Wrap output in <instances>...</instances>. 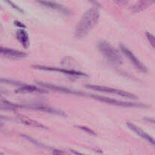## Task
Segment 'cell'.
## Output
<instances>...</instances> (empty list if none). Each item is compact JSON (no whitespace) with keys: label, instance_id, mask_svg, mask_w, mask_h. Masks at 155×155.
<instances>
[{"label":"cell","instance_id":"obj_1","mask_svg":"<svg viewBox=\"0 0 155 155\" xmlns=\"http://www.w3.org/2000/svg\"><path fill=\"white\" fill-rule=\"evenodd\" d=\"M100 19V11L97 7L87 10L78 22L74 29V35L78 39L85 37L95 27Z\"/></svg>","mask_w":155,"mask_h":155},{"label":"cell","instance_id":"obj_2","mask_svg":"<svg viewBox=\"0 0 155 155\" xmlns=\"http://www.w3.org/2000/svg\"><path fill=\"white\" fill-rule=\"evenodd\" d=\"M97 48L105 60L112 66H120L123 64V58L119 51L106 40H100Z\"/></svg>","mask_w":155,"mask_h":155},{"label":"cell","instance_id":"obj_3","mask_svg":"<svg viewBox=\"0 0 155 155\" xmlns=\"http://www.w3.org/2000/svg\"><path fill=\"white\" fill-rule=\"evenodd\" d=\"M88 97L93 98L94 100L105 103V104H110L112 106H116L120 107H130V108H147L149 107L147 104L141 102H135V101H124L114 99L109 97L103 96V95H94V94H88Z\"/></svg>","mask_w":155,"mask_h":155},{"label":"cell","instance_id":"obj_4","mask_svg":"<svg viewBox=\"0 0 155 155\" xmlns=\"http://www.w3.org/2000/svg\"><path fill=\"white\" fill-rule=\"evenodd\" d=\"M85 88L91 89V90L97 91V92H102V93L111 94V95H119L120 97H122L125 98H129V99H137L138 97L133 93L126 92V91L122 90V89H115V88L109 87V86H99V85H93V84H87L84 86Z\"/></svg>","mask_w":155,"mask_h":155},{"label":"cell","instance_id":"obj_5","mask_svg":"<svg viewBox=\"0 0 155 155\" xmlns=\"http://www.w3.org/2000/svg\"><path fill=\"white\" fill-rule=\"evenodd\" d=\"M32 68H33V69L39 70V71L60 73V74H64V75L69 76V77H88V75H87L85 73L82 72V71H75V70L64 69V68H56V67L46 66V65H40V64L32 65Z\"/></svg>","mask_w":155,"mask_h":155},{"label":"cell","instance_id":"obj_6","mask_svg":"<svg viewBox=\"0 0 155 155\" xmlns=\"http://www.w3.org/2000/svg\"><path fill=\"white\" fill-rule=\"evenodd\" d=\"M119 48L121 50V52L127 58L128 60L131 62V64L133 65L135 69L141 73L147 72V68H146L145 65L134 54V53L128 47H126L123 44H119Z\"/></svg>","mask_w":155,"mask_h":155},{"label":"cell","instance_id":"obj_7","mask_svg":"<svg viewBox=\"0 0 155 155\" xmlns=\"http://www.w3.org/2000/svg\"><path fill=\"white\" fill-rule=\"evenodd\" d=\"M20 108L27 109V110H37V111L44 112V113L50 114L58 115V116H66L65 112L62 110H59L55 107H50V106L46 105V104H22L20 105Z\"/></svg>","mask_w":155,"mask_h":155},{"label":"cell","instance_id":"obj_8","mask_svg":"<svg viewBox=\"0 0 155 155\" xmlns=\"http://www.w3.org/2000/svg\"><path fill=\"white\" fill-rule=\"evenodd\" d=\"M38 85L42 86L43 88L46 89H50V90L55 91V92H60V93L67 94V95H76V96H81V97H88V93H85V92H81V91H77L74 89H68V88L63 87V86H56V85L50 84L47 83H43V82H37Z\"/></svg>","mask_w":155,"mask_h":155},{"label":"cell","instance_id":"obj_9","mask_svg":"<svg viewBox=\"0 0 155 155\" xmlns=\"http://www.w3.org/2000/svg\"><path fill=\"white\" fill-rule=\"evenodd\" d=\"M126 125H127L128 128H129V130H132L133 133H135V134L138 135V136H140V137L142 138L143 139L147 141V142L151 144L152 145L155 146V139H153L152 136H150V135L147 134V133H145L144 130H142L141 128L138 127L136 125H135V124H132V123L131 122H127Z\"/></svg>","mask_w":155,"mask_h":155},{"label":"cell","instance_id":"obj_10","mask_svg":"<svg viewBox=\"0 0 155 155\" xmlns=\"http://www.w3.org/2000/svg\"><path fill=\"white\" fill-rule=\"evenodd\" d=\"M17 93H33V94H44L47 93L48 91L44 88H39L33 85H27L24 83L20 86L18 89L15 90Z\"/></svg>","mask_w":155,"mask_h":155},{"label":"cell","instance_id":"obj_11","mask_svg":"<svg viewBox=\"0 0 155 155\" xmlns=\"http://www.w3.org/2000/svg\"><path fill=\"white\" fill-rule=\"evenodd\" d=\"M0 54L11 58H24L27 56L25 52L19 51V50L12 49V48H6L0 45Z\"/></svg>","mask_w":155,"mask_h":155},{"label":"cell","instance_id":"obj_12","mask_svg":"<svg viewBox=\"0 0 155 155\" xmlns=\"http://www.w3.org/2000/svg\"><path fill=\"white\" fill-rule=\"evenodd\" d=\"M36 2L40 5H42L45 6V7H47L51 9H54V10L61 12V13L64 14V15H68L70 13L69 11L65 6H63L61 4H59V3L55 2L49 1V0H36Z\"/></svg>","mask_w":155,"mask_h":155},{"label":"cell","instance_id":"obj_13","mask_svg":"<svg viewBox=\"0 0 155 155\" xmlns=\"http://www.w3.org/2000/svg\"><path fill=\"white\" fill-rule=\"evenodd\" d=\"M16 38L24 48H28L30 45V38H29L28 33L24 29H19L17 30Z\"/></svg>","mask_w":155,"mask_h":155},{"label":"cell","instance_id":"obj_14","mask_svg":"<svg viewBox=\"0 0 155 155\" xmlns=\"http://www.w3.org/2000/svg\"><path fill=\"white\" fill-rule=\"evenodd\" d=\"M155 0H138L133 6L131 8V11L133 13H138L145 10L152 3L154 2Z\"/></svg>","mask_w":155,"mask_h":155},{"label":"cell","instance_id":"obj_15","mask_svg":"<svg viewBox=\"0 0 155 155\" xmlns=\"http://www.w3.org/2000/svg\"><path fill=\"white\" fill-rule=\"evenodd\" d=\"M18 120L21 123V124H24V125L29 126V127H36V128H40V129H46V127L43 124H40L37 121L32 120L30 118L24 116H20L18 117Z\"/></svg>","mask_w":155,"mask_h":155},{"label":"cell","instance_id":"obj_16","mask_svg":"<svg viewBox=\"0 0 155 155\" xmlns=\"http://www.w3.org/2000/svg\"><path fill=\"white\" fill-rule=\"evenodd\" d=\"M145 36L147 38V41L151 45L152 48L155 50V36L150 33V32H145Z\"/></svg>","mask_w":155,"mask_h":155},{"label":"cell","instance_id":"obj_17","mask_svg":"<svg viewBox=\"0 0 155 155\" xmlns=\"http://www.w3.org/2000/svg\"><path fill=\"white\" fill-rule=\"evenodd\" d=\"M4 1L6 3H8V4H9V5H11V6H12V7L13 8L16 9L17 11H18V12H21V13H22V12H23V10H22V9L21 8H19V7H18V6L17 5H15V3H14V2H12L11 1V0H4Z\"/></svg>","mask_w":155,"mask_h":155},{"label":"cell","instance_id":"obj_18","mask_svg":"<svg viewBox=\"0 0 155 155\" xmlns=\"http://www.w3.org/2000/svg\"><path fill=\"white\" fill-rule=\"evenodd\" d=\"M114 3L119 6H125L129 3V0H112Z\"/></svg>","mask_w":155,"mask_h":155},{"label":"cell","instance_id":"obj_19","mask_svg":"<svg viewBox=\"0 0 155 155\" xmlns=\"http://www.w3.org/2000/svg\"><path fill=\"white\" fill-rule=\"evenodd\" d=\"M78 128L80 129V130H83L84 132H86V133H88V134L96 135V134H95V133H94V132L92 130H91V129L88 128V127H83V126H79Z\"/></svg>","mask_w":155,"mask_h":155},{"label":"cell","instance_id":"obj_20","mask_svg":"<svg viewBox=\"0 0 155 155\" xmlns=\"http://www.w3.org/2000/svg\"><path fill=\"white\" fill-rule=\"evenodd\" d=\"M0 83H11V84H15V85H18V86H21L23 83H18V82L12 81V80H5V79H0Z\"/></svg>","mask_w":155,"mask_h":155},{"label":"cell","instance_id":"obj_21","mask_svg":"<svg viewBox=\"0 0 155 155\" xmlns=\"http://www.w3.org/2000/svg\"><path fill=\"white\" fill-rule=\"evenodd\" d=\"M14 24H15V26H17L18 27H20L21 29H24L26 27V26L24 25L23 23H21V21H14Z\"/></svg>","mask_w":155,"mask_h":155},{"label":"cell","instance_id":"obj_22","mask_svg":"<svg viewBox=\"0 0 155 155\" xmlns=\"http://www.w3.org/2000/svg\"><path fill=\"white\" fill-rule=\"evenodd\" d=\"M143 120H144L145 122H147V123H150V124H155V118L153 117H144L143 118Z\"/></svg>","mask_w":155,"mask_h":155},{"label":"cell","instance_id":"obj_23","mask_svg":"<svg viewBox=\"0 0 155 155\" xmlns=\"http://www.w3.org/2000/svg\"><path fill=\"white\" fill-rule=\"evenodd\" d=\"M88 1L90 2H91V3H92L93 5H95L96 7H97V8L101 7V5H100V3H99L97 1V0H88Z\"/></svg>","mask_w":155,"mask_h":155},{"label":"cell","instance_id":"obj_24","mask_svg":"<svg viewBox=\"0 0 155 155\" xmlns=\"http://www.w3.org/2000/svg\"><path fill=\"white\" fill-rule=\"evenodd\" d=\"M71 152L73 153V154H75V155H86V154H82V153L78 152V151H74V150H71Z\"/></svg>","mask_w":155,"mask_h":155},{"label":"cell","instance_id":"obj_25","mask_svg":"<svg viewBox=\"0 0 155 155\" xmlns=\"http://www.w3.org/2000/svg\"><path fill=\"white\" fill-rule=\"evenodd\" d=\"M53 154L54 155H63V154H61V153H59V151H55V152L53 153Z\"/></svg>","mask_w":155,"mask_h":155},{"label":"cell","instance_id":"obj_26","mask_svg":"<svg viewBox=\"0 0 155 155\" xmlns=\"http://www.w3.org/2000/svg\"><path fill=\"white\" fill-rule=\"evenodd\" d=\"M2 98V96H1V95H0V99H1Z\"/></svg>","mask_w":155,"mask_h":155},{"label":"cell","instance_id":"obj_27","mask_svg":"<svg viewBox=\"0 0 155 155\" xmlns=\"http://www.w3.org/2000/svg\"><path fill=\"white\" fill-rule=\"evenodd\" d=\"M0 155H1V153H0Z\"/></svg>","mask_w":155,"mask_h":155},{"label":"cell","instance_id":"obj_28","mask_svg":"<svg viewBox=\"0 0 155 155\" xmlns=\"http://www.w3.org/2000/svg\"><path fill=\"white\" fill-rule=\"evenodd\" d=\"M154 2H155V1H154Z\"/></svg>","mask_w":155,"mask_h":155}]
</instances>
